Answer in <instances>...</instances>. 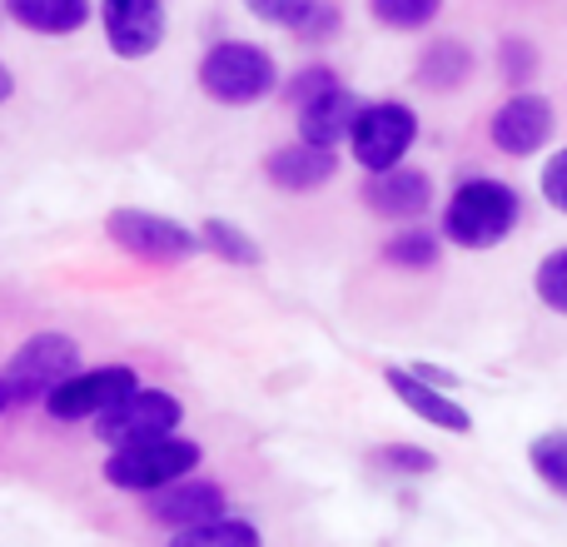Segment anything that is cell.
<instances>
[{
	"label": "cell",
	"mask_w": 567,
	"mask_h": 547,
	"mask_svg": "<svg viewBox=\"0 0 567 547\" xmlns=\"http://www.w3.org/2000/svg\"><path fill=\"white\" fill-rule=\"evenodd\" d=\"M523 225V195L498 175H468L463 185H453V195L443 199V245L453 249H498L518 235Z\"/></svg>",
	"instance_id": "cell-1"
},
{
	"label": "cell",
	"mask_w": 567,
	"mask_h": 547,
	"mask_svg": "<svg viewBox=\"0 0 567 547\" xmlns=\"http://www.w3.org/2000/svg\"><path fill=\"white\" fill-rule=\"evenodd\" d=\"M195 80L215 105H229V110L265 105L284 85L279 60L269 55L265 45H255V40H215V45L199 55Z\"/></svg>",
	"instance_id": "cell-2"
},
{
	"label": "cell",
	"mask_w": 567,
	"mask_h": 547,
	"mask_svg": "<svg viewBox=\"0 0 567 547\" xmlns=\"http://www.w3.org/2000/svg\"><path fill=\"white\" fill-rule=\"evenodd\" d=\"M205 468V448L185 433H165V438H145V443H125V448H110L100 478L115 493H155L175 478H189V473Z\"/></svg>",
	"instance_id": "cell-3"
},
{
	"label": "cell",
	"mask_w": 567,
	"mask_h": 547,
	"mask_svg": "<svg viewBox=\"0 0 567 547\" xmlns=\"http://www.w3.org/2000/svg\"><path fill=\"white\" fill-rule=\"evenodd\" d=\"M75 369H85L80 343L70 339V333H60V329H40L6 359L0 383H6L10 403H45Z\"/></svg>",
	"instance_id": "cell-4"
},
{
	"label": "cell",
	"mask_w": 567,
	"mask_h": 547,
	"mask_svg": "<svg viewBox=\"0 0 567 547\" xmlns=\"http://www.w3.org/2000/svg\"><path fill=\"white\" fill-rule=\"evenodd\" d=\"M423 125H419V110L403 105V100H363L359 120L349 130V155L363 175H383V169L403 165L419 145Z\"/></svg>",
	"instance_id": "cell-5"
},
{
	"label": "cell",
	"mask_w": 567,
	"mask_h": 547,
	"mask_svg": "<svg viewBox=\"0 0 567 547\" xmlns=\"http://www.w3.org/2000/svg\"><path fill=\"white\" fill-rule=\"evenodd\" d=\"M105 239L125 255L145 259V265H185L199 255V229H189L185 219L155 215V209L120 205L105 215Z\"/></svg>",
	"instance_id": "cell-6"
},
{
	"label": "cell",
	"mask_w": 567,
	"mask_h": 547,
	"mask_svg": "<svg viewBox=\"0 0 567 547\" xmlns=\"http://www.w3.org/2000/svg\"><path fill=\"white\" fill-rule=\"evenodd\" d=\"M179 423H185V403H179V393L135 383L125 399L110 403V409L95 419V438L105 443V448H125V443H145V438L179 433Z\"/></svg>",
	"instance_id": "cell-7"
},
{
	"label": "cell",
	"mask_w": 567,
	"mask_h": 547,
	"mask_svg": "<svg viewBox=\"0 0 567 547\" xmlns=\"http://www.w3.org/2000/svg\"><path fill=\"white\" fill-rule=\"evenodd\" d=\"M553 135H558V110H553V100L538 95V90H513L488 120L493 149L508 159L543 155V149L553 145Z\"/></svg>",
	"instance_id": "cell-8"
},
{
	"label": "cell",
	"mask_w": 567,
	"mask_h": 547,
	"mask_svg": "<svg viewBox=\"0 0 567 547\" xmlns=\"http://www.w3.org/2000/svg\"><path fill=\"white\" fill-rule=\"evenodd\" d=\"M140 383L130 363H95V369H75L55 393L45 399V413L55 423H95L110 403H120Z\"/></svg>",
	"instance_id": "cell-9"
},
{
	"label": "cell",
	"mask_w": 567,
	"mask_h": 547,
	"mask_svg": "<svg viewBox=\"0 0 567 547\" xmlns=\"http://www.w3.org/2000/svg\"><path fill=\"white\" fill-rule=\"evenodd\" d=\"M95 16H100V30H105L110 55L120 60H150L169 35L165 0H100Z\"/></svg>",
	"instance_id": "cell-10"
},
{
	"label": "cell",
	"mask_w": 567,
	"mask_h": 547,
	"mask_svg": "<svg viewBox=\"0 0 567 547\" xmlns=\"http://www.w3.org/2000/svg\"><path fill=\"white\" fill-rule=\"evenodd\" d=\"M225 513H229V493L219 488L215 478H199V473H189V478H175V483H165V488L145 493V518L159 523V528H169V533L199 528V523L225 518Z\"/></svg>",
	"instance_id": "cell-11"
},
{
	"label": "cell",
	"mask_w": 567,
	"mask_h": 547,
	"mask_svg": "<svg viewBox=\"0 0 567 547\" xmlns=\"http://www.w3.org/2000/svg\"><path fill=\"white\" fill-rule=\"evenodd\" d=\"M383 383H389V393H393V399H399L419 423H429V429L449 433V438H468V433H473V413L463 409V403L453 399L449 389H433L429 379H419L409 363H389V369H383Z\"/></svg>",
	"instance_id": "cell-12"
},
{
	"label": "cell",
	"mask_w": 567,
	"mask_h": 547,
	"mask_svg": "<svg viewBox=\"0 0 567 547\" xmlns=\"http://www.w3.org/2000/svg\"><path fill=\"white\" fill-rule=\"evenodd\" d=\"M433 199H439L433 175L419 165H409V159L383 169V175H369V185H363V205H369L379 219H393V225H419V219L433 209Z\"/></svg>",
	"instance_id": "cell-13"
},
{
	"label": "cell",
	"mask_w": 567,
	"mask_h": 547,
	"mask_svg": "<svg viewBox=\"0 0 567 547\" xmlns=\"http://www.w3.org/2000/svg\"><path fill=\"white\" fill-rule=\"evenodd\" d=\"M339 149H319V145H303V140H293V145H279L265 155V179L284 195H313V189L333 185L339 179Z\"/></svg>",
	"instance_id": "cell-14"
},
{
	"label": "cell",
	"mask_w": 567,
	"mask_h": 547,
	"mask_svg": "<svg viewBox=\"0 0 567 547\" xmlns=\"http://www.w3.org/2000/svg\"><path fill=\"white\" fill-rule=\"evenodd\" d=\"M359 110H363V100L339 80V85H329L323 95H313L309 105L293 110V115H299V120H293V130H299L303 145L343 149V145H349L353 120H359Z\"/></svg>",
	"instance_id": "cell-15"
},
{
	"label": "cell",
	"mask_w": 567,
	"mask_h": 547,
	"mask_svg": "<svg viewBox=\"0 0 567 547\" xmlns=\"http://www.w3.org/2000/svg\"><path fill=\"white\" fill-rule=\"evenodd\" d=\"M0 16L45 40H65L95 20V0H0Z\"/></svg>",
	"instance_id": "cell-16"
},
{
	"label": "cell",
	"mask_w": 567,
	"mask_h": 547,
	"mask_svg": "<svg viewBox=\"0 0 567 547\" xmlns=\"http://www.w3.org/2000/svg\"><path fill=\"white\" fill-rule=\"evenodd\" d=\"M473 75H478V55H473V45L463 35L429 40L419 65H413V80H419L423 90H433V95H458Z\"/></svg>",
	"instance_id": "cell-17"
},
{
	"label": "cell",
	"mask_w": 567,
	"mask_h": 547,
	"mask_svg": "<svg viewBox=\"0 0 567 547\" xmlns=\"http://www.w3.org/2000/svg\"><path fill=\"white\" fill-rule=\"evenodd\" d=\"M199 249H205V255H215V259H225V265H235V269H259V265H265L259 239L249 235L245 225L225 219V215H209L205 225H199Z\"/></svg>",
	"instance_id": "cell-18"
},
{
	"label": "cell",
	"mask_w": 567,
	"mask_h": 547,
	"mask_svg": "<svg viewBox=\"0 0 567 547\" xmlns=\"http://www.w3.org/2000/svg\"><path fill=\"white\" fill-rule=\"evenodd\" d=\"M383 259H389L393 269L429 274L443 259V235L439 229H423V225H399L389 239H383Z\"/></svg>",
	"instance_id": "cell-19"
},
{
	"label": "cell",
	"mask_w": 567,
	"mask_h": 547,
	"mask_svg": "<svg viewBox=\"0 0 567 547\" xmlns=\"http://www.w3.org/2000/svg\"><path fill=\"white\" fill-rule=\"evenodd\" d=\"M165 547H265V538H259V528L249 518L225 513V518H209L199 528H179Z\"/></svg>",
	"instance_id": "cell-20"
},
{
	"label": "cell",
	"mask_w": 567,
	"mask_h": 547,
	"mask_svg": "<svg viewBox=\"0 0 567 547\" xmlns=\"http://www.w3.org/2000/svg\"><path fill=\"white\" fill-rule=\"evenodd\" d=\"M449 0H369V16L379 20L383 30H399V35H413V30H429L433 20L443 16Z\"/></svg>",
	"instance_id": "cell-21"
},
{
	"label": "cell",
	"mask_w": 567,
	"mask_h": 547,
	"mask_svg": "<svg viewBox=\"0 0 567 547\" xmlns=\"http://www.w3.org/2000/svg\"><path fill=\"white\" fill-rule=\"evenodd\" d=\"M528 463H533V473L543 478V488L558 493V498L567 503V429L538 433V438L528 443Z\"/></svg>",
	"instance_id": "cell-22"
},
{
	"label": "cell",
	"mask_w": 567,
	"mask_h": 547,
	"mask_svg": "<svg viewBox=\"0 0 567 547\" xmlns=\"http://www.w3.org/2000/svg\"><path fill=\"white\" fill-rule=\"evenodd\" d=\"M538 65H543V55H538V45H533L528 35H503L498 40V75H503V85L528 90L533 80H538Z\"/></svg>",
	"instance_id": "cell-23"
},
{
	"label": "cell",
	"mask_w": 567,
	"mask_h": 547,
	"mask_svg": "<svg viewBox=\"0 0 567 547\" xmlns=\"http://www.w3.org/2000/svg\"><path fill=\"white\" fill-rule=\"evenodd\" d=\"M533 293H538L543 309L567 319V245L548 249V255L538 259V269H533Z\"/></svg>",
	"instance_id": "cell-24"
},
{
	"label": "cell",
	"mask_w": 567,
	"mask_h": 547,
	"mask_svg": "<svg viewBox=\"0 0 567 547\" xmlns=\"http://www.w3.org/2000/svg\"><path fill=\"white\" fill-rule=\"evenodd\" d=\"M373 463L389 468L393 478H429L439 468V458L429 448H413V443H383V448H373Z\"/></svg>",
	"instance_id": "cell-25"
},
{
	"label": "cell",
	"mask_w": 567,
	"mask_h": 547,
	"mask_svg": "<svg viewBox=\"0 0 567 547\" xmlns=\"http://www.w3.org/2000/svg\"><path fill=\"white\" fill-rule=\"evenodd\" d=\"M339 30H343V6L339 0H313L309 16L299 20L293 35H299L303 45H329V40H339Z\"/></svg>",
	"instance_id": "cell-26"
},
{
	"label": "cell",
	"mask_w": 567,
	"mask_h": 547,
	"mask_svg": "<svg viewBox=\"0 0 567 547\" xmlns=\"http://www.w3.org/2000/svg\"><path fill=\"white\" fill-rule=\"evenodd\" d=\"M239 6L249 10V16L259 20V25H275V30H299V20L309 16L313 0H239Z\"/></svg>",
	"instance_id": "cell-27"
},
{
	"label": "cell",
	"mask_w": 567,
	"mask_h": 547,
	"mask_svg": "<svg viewBox=\"0 0 567 547\" xmlns=\"http://www.w3.org/2000/svg\"><path fill=\"white\" fill-rule=\"evenodd\" d=\"M329 85H339V75H333L329 65H303L299 75H293V80H284L279 90H284V100H289V105L299 110V105H309L313 95H323V90H329Z\"/></svg>",
	"instance_id": "cell-28"
},
{
	"label": "cell",
	"mask_w": 567,
	"mask_h": 547,
	"mask_svg": "<svg viewBox=\"0 0 567 547\" xmlns=\"http://www.w3.org/2000/svg\"><path fill=\"white\" fill-rule=\"evenodd\" d=\"M538 189H543V199H548L558 215H567V145L563 149H553L548 159H543V169H538Z\"/></svg>",
	"instance_id": "cell-29"
},
{
	"label": "cell",
	"mask_w": 567,
	"mask_h": 547,
	"mask_svg": "<svg viewBox=\"0 0 567 547\" xmlns=\"http://www.w3.org/2000/svg\"><path fill=\"white\" fill-rule=\"evenodd\" d=\"M413 373H419V379H429L433 389H449V393H458V379H453L449 369H433V363H409Z\"/></svg>",
	"instance_id": "cell-30"
},
{
	"label": "cell",
	"mask_w": 567,
	"mask_h": 547,
	"mask_svg": "<svg viewBox=\"0 0 567 547\" xmlns=\"http://www.w3.org/2000/svg\"><path fill=\"white\" fill-rule=\"evenodd\" d=\"M6 100H16V70L0 60V105H6Z\"/></svg>",
	"instance_id": "cell-31"
},
{
	"label": "cell",
	"mask_w": 567,
	"mask_h": 547,
	"mask_svg": "<svg viewBox=\"0 0 567 547\" xmlns=\"http://www.w3.org/2000/svg\"><path fill=\"white\" fill-rule=\"evenodd\" d=\"M10 409V393H6V383H0V413H6Z\"/></svg>",
	"instance_id": "cell-32"
}]
</instances>
